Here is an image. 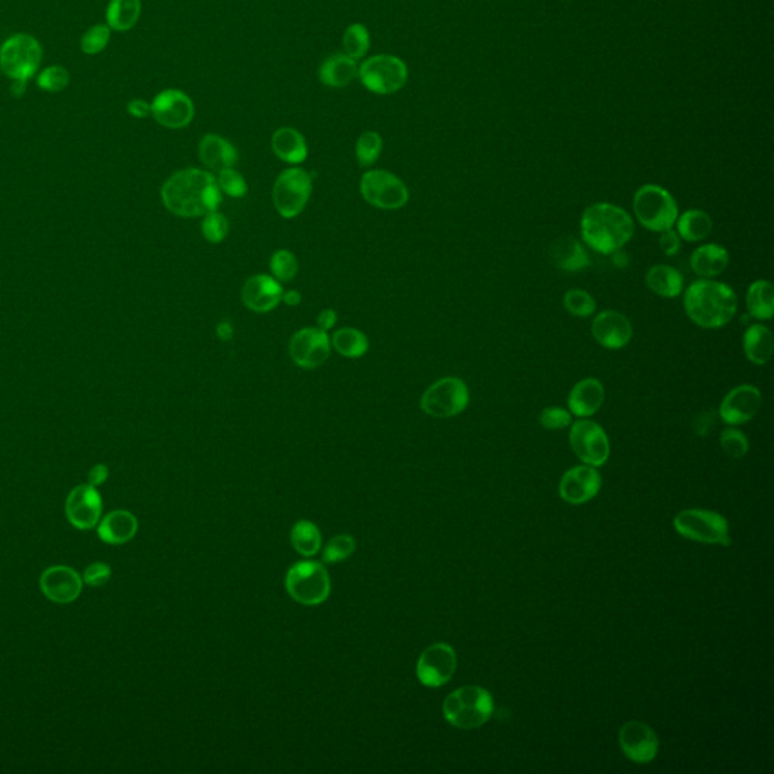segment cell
I'll return each instance as SVG.
<instances>
[{
  "label": "cell",
  "instance_id": "52",
  "mask_svg": "<svg viewBox=\"0 0 774 774\" xmlns=\"http://www.w3.org/2000/svg\"><path fill=\"white\" fill-rule=\"evenodd\" d=\"M109 477V469L105 464H96L89 475V484L93 487L102 486L103 482L107 481Z\"/></svg>",
  "mask_w": 774,
  "mask_h": 774
},
{
  "label": "cell",
  "instance_id": "48",
  "mask_svg": "<svg viewBox=\"0 0 774 774\" xmlns=\"http://www.w3.org/2000/svg\"><path fill=\"white\" fill-rule=\"evenodd\" d=\"M540 424L543 428L555 432V430H564V428L572 425V413L566 408L561 407H547L540 413Z\"/></svg>",
  "mask_w": 774,
  "mask_h": 774
},
{
  "label": "cell",
  "instance_id": "54",
  "mask_svg": "<svg viewBox=\"0 0 774 774\" xmlns=\"http://www.w3.org/2000/svg\"><path fill=\"white\" fill-rule=\"evenodd\" d=\"M336 321H338V313H336L333 309H325V311L321 312L318 318H316L318 327H320L321 330H324V331H329V330L333 329L334 325H336Z\"/></svg>",
  "mask_w": 774,
  "mask_h": 774
},
{
  "label": "cell",
  "instance_id": "23",
  "mask_svg": "<svg viewBox=\"0 0 774 774\" xmlns=\"http://www.w3.org/2000/svg\"><path fill=\"white\" fill-rule=\"evenodd\" d=\"M284 288L273 275L259 274L247 280L242 288V302L256 313H266L282 302Z\"/></svg>",
  "mask_w": 774,
  "mask_h": 774
},
{
  "label": "cell",
  "instance_id": "46",
  "mask_svg": "<svg viewBox=\"0 0 774 774\" xmlns=\"http://www.w3.org/2000/svg\"><path fill=\"white\" fill-rule=\"evenodd\" d=\"M217 183H219L221 192L228 194V197H233V199H242L247 194V191H248L246 179H244L241 173L233 170V167L226 168L223 172H219Z\"/></svg>",
  "mask_w": 774,
  "mask_h": 774
},
{
  "label": "cell",
  "instance_id": "37",
  "mask_svg": "<svg viewBox=\"0 0 774 774\" xmlns=\"http://www.w3.org/2000/svg\"><path fill=\"white\" fill-rule=\"evenodd\" d=\"M291 542L298 554L303 556H313L320 552L322 536L315 524L309 520H300L291 531Z\"/></svg>",
  "mask_w": 774,
  "mask_h": 774
},
{
  "label": "cell",
  "instance_id": "36",
  "mask_svg": "<svg viewBox=\"0 0 774 774\" xmlns=\"http://www.w3.org/2000/svg\"><path fill=\"white\" fill-rule=\"evenodd\" d=\"M330 342L340 356L348 359L363 358L369 350L367 334L351 327L338 330Z\"/></svg>",
  "mask_w": 774,
  "mask_h": 774
},
{
  "label": "cell",
  "instance_id": "50",
  "mask_svg": "<svg viewBox=\"0 0 774 774\" xmlns=\"http://www.w3.org/2000/svg\"><path fill=\"white\" fill-rule=\"evenodd\" d=\"M659 248L663 250L666 256H675L681 250V238L677 235L676 230L668 228L661 232L659 237Z\"/></svg>",
  "mask_w": 774,
  "mask_h": 774
},
{
  "label": "cell",
  "instance_id": "16",
  "mask_svg": "<svg viewBox=\"0 0 774 774\" xmlns=\"http://www.w3.org/2000/svg\"><path fill=\"white\" fill-rule=\"evenodd\" d=\"M103 501L98 487L80 484L70 491L65 501V515L70 524L78 529H93L102 516Z\"/></svg>",
  "mask_w": 774,
  "mask_h": 774
},
{
  "label": "cell",
  "instance_id": "21",
  "mask_svg": "<svg viewBox=\"0 0 774 774\" xmlns=\"http://www.w3.org/2000/svg\"><path fill=\"white\" fill-rule=\"evenodd\" d=\"M602 478L593 466L584 464L567 471L560 481V495L569 504H584L601 490Z\"/></svg>",
  "mask_w": 774,
  "mask_h": 774
},
{
  "label": "cell",
  "instance_id": "25",
  "mask_svg": "<svg viewBox=\"0 0 774 774\" xmlns=\"http://www.w3.org/2000/svg\"><path fill=\"white\" fill-rule=\"evenodd\" d=\"M199 156L209 170L217 173L232 168L238 161V152L232 143L215 134L204 135L200 141Z\"/></svg>",
  "mask_w": 774,
  "mask_h": 774
},
{
  "label": "cell",
  "instance_id": "45",
  "mask_svg": "<svg viewBox=\"0 0 774 774\" xmlns=\"http://www.w3.org/2000/svg\"><path fill=\"white\" fill-rule=\"evenodd\" d=\"M201 232H203L206 241L212 242V244L223 242L228 233V219L223 214H219V210L204 215Z\"/></svg>",
  "mask_w": 774,
  "mask_h": 774
},
{
  "label": "cell",
  "instance_id": "2",
  "mask_svg": "<svg viewBox=\"0 0 774 774\" xmlns=\"http://www.w3.org/2000/svg\"><path fill=\"white\" fill-rule=\"evenodd\" d=\"M634 230L630 215L616 204H592L581 217L583 241L601 255L621 250L632 239Z\"/></svg>",
  "mask_w": 774,
  "mask_h": 774
},
{
  "label": "cell",
  "instance_id": "29",
  "mask_svg": "<svg viewBox=\"0 0 774 774\" xmlns=\"http://www.w3.org/2000/svg\"><path fill=\"white\" fill-rule=\"evenodd\" d=\"M691 269L699 277L714 278L728 268L729 253L719 244H705L693 251L690 257Z\"/></svg>",
  "mask_w": 774,
  "mask_h": 774
},
{
  "label": "cell",
  "instance_id": "14",
  "mask_svg": "<svg viewBox=\"0 0 774 774\" xmlns=\"http://www.w3.org/2000/svg\"><path fill=\"white\" fill-rule=\"evenodd\" d=\"M457 668L455 650L446 643H436L422 652L417 661L416 675L421 684L430 688L445 685Z\"/></svg>",
  "mask_w": 774,
  "mask_h": 774
},
{
  "label": "cell",
  "instance_id": "56",
  "mask_svg": "<svg viewBox=\"0 0 774 774\" xmlns=\"http://www.w3.org/2000/svg\"><path fill=\"white\" fill-rule=\"evenodd\" d=\"M282 302H284V304H288L291 307L298 306L302 303V294L298 293V291H286L282 295Z\"/></svg>",
  "mask_w": 774,
  "mask_h": 774
},
{
  "label": "cell",
  "instance_id": "7",
  "mask_svg": "<svg viewBox=\"0 0 774 774\" xmlns=\"http://www.w3.org/2000/svg\"><path fill=\"white\" fill-rule=\"evenodd\" d=\"M286 590L294 601L306 607H316L330 596V575L321 563L300 561L294 564L286 575Z\"/></svg>",
  "mask_w": 774,
  "mask_h": 774
},
{
  "label": "cell",
  "instance_id": "44",
  "mask_svg": "<svg viewBox=\"0 0 774 774\" xmlns=\"http://www.w3.org/2000/svg\"><path fill=\"white\" fill-rule=\"evenodd\" d=\"M356 546H358L356 540L351 536H348V534L336 536V537L331 538L327 543L324 554H322V560H324V563H329V564L340 563V561L347 560V558L353 555Z\"/></svg>",
  "mask_w": 774,
  "mask_h": 774
},
{
  "label": "cell",
  "instance_id": "30",
  "mask_svg": "<svg viewBox=\"0 0 774 774\" xmlns=\"http://www.w3.org/2000/svg\"><path fill=\"white\" fill-rule=\"evenodd\" d=\"M271 147L278 159L293 165L304 163L309 154L306 139L294 127H280L275 130L271 139Z\"/></svg>",
  "mask_w": 774,
  "mask_h": 774
},
{
  "label": "cell",
  "instance_id": "57",
  "mask_svg": "<svg viewBox=\"0 0 774 774\" xmlns=\"http://www.w3.org/2000/svg\"><path fill=\"white\" fill-rule=\"evenodd\" d=\"M13 84H11V94L14 96L15 98H20L26 93V89H28V82H24V80H11Z\"/></svg>",
  "mask_w": 774,
  "mask_h": 774
},
{
  "label": "cell",
  "instance_id": "41",
  "mask_svg": "<svg viewBox=\"0 0 774 774\" xmlns=\"http://www.w3.org/2000/svg\"><path fill=\"white\" fill-rule=\"evenodd\" d=\"M111 42V28L107 23L94 24L80 38V51L85 55H98Z\"/></svg>",
  "mask_w": 774,
  "mask_h": 774
},
{
  "label": "cell",
  "instance_id": "22",
  "mask_svg": "<svg viewBox=\"0 0 774 774\" xmlns=\"http://www.w3.org/2000/svg\"><path fill=\"white\" fill-rule=\"evenodd\" d=\"M632 324L623 313L616 311L601 312L592 324V334L601 347L621 350L632 339Z\"/></svg>",
  "mask_w": 774,
  "mask_h": 774
},
{
  "label": "cell",
  "instance_id": "27",
  "mask_svg": "<svg viewBox=\"0 0 774 774\" xmlns=\"http://www.w3.org/2000/svg\"><path fill=\"white\" fill-rule=\"evenodd\" d=\"M549 257L552 264L567 273H576L590 265V256L585 247L574 237H561L552 242Z\"/></svg>",
  "mask_w": 774,
  "mask_h": 774
},
{
  "label": "cell",
  "instance_id": "34",
  "mask_svg": "<svg viewBox=\"0 0 774 774\" xmlns=\"http://www.w3.org/2000/svg\"><path fill=\"white\" fill-rule=\"evenodd\" d=\"M141 11V0H111L107 8V24L111 31L126 33L138 23Z\"/></svg>",
  "mask_w": 774,
  "mask_h": 774
},
{
  "label": "cell",
  "instance_id": "35",
  "mask_svg": "<svg viewBox=\"0 0 774 774\" xmlns=\"http://www.w3.org/2000/svg\"><path fill=\"white\" fill-rule=\"evenodd\" d=\"M747 311L753 318L769 321L774 313V289L769 280H756L746 294Z\"/></svg>",
  "mask_w": 774,
  "mask_h": 774
},
{
  "label": "cell",
  "instance_id": "1",
  "mask_svg": "<svg viewBox=\"0 0 774 774\" xmlns=\"http://www.w3.org/2000/svg\"><path fill=\"white\" fill-rule=\"evenodd\" d=\"M165 208L183 219H197L219 210L221 190L210 173L186 168L174 173L161 190Z\"/></svg>",
  "mask_w": 774,
  "mask_h": 774
},
{
  "label": "cell",
  "instance_id": "51",
  "mask_svg": "<svg viewBox=\"0 0 774 774\" xmlns=\"http://www.w3.org/2000/svg\"><path fill=\"white\" fill-rule=\"evenodd\" d=\"M127 112L134 118H147L152 116V103L145 102V98H132L127 103Z\"/></svg>",
  "mask_w": 774,
  "mask_h": 774
},
{
  "label": "cell",
  "instance_id": "11",
  "mask_svg": "<svg viewBox=\"0 0 774 774\" xmlns=\"http://www.w3.org/2000/svg\"><path fill=\"white\" fill-rule=\"evenodd\" d=\"M311 194V174L303 168H288L280 173V176L274 183V206L284 219H295L306 208Z\"/></svg>",
  "mask_w": 774,
  "mask_h": 774
},
{
  "label": "cell",
  "instance_id": "8",
  "mask_svg": "<svg viewBox=\"0 0 774 774\" xmlns=\"http://www.w3.org/2000/svg\"><path fill=\"white\" fill-rule=\"evenodd\" d=\"M359 79L371 93L389 96L407 84V65L398 56H371L359 65Z\"/></svg>",
  "mask_w": 774,
  "mask_h": 774
},
{
  "label": "cell",
  "instance_id": "38",
  "mask_svg": "<svg viewBox=\"0 0 774 774\" xmlns=\"http://www.w3.org/2000/svg\"><path fill=\"white\" fill-rule=\"evenodd\" d=\"M342 46L345 55L356 61L362 60L371 47V33L365 24H350L343 33Z\"/></svg>",
  "mask_w": 774,
  "mask_h": 774
},
{
  "label": "cell",
  "instance_id": "20",
  "mask_svg": "<svg viewBox=\"0 0 774 774\" xmlns=\"http://www.w3.org/2000/svg\"><path fill=\"white\" fill-rule=\"evenodd\" d=\"M82 585L84 581L79 574L69 566L49 567L40 578V587L44 596L60 605L73 602L79 598Z\"/></svg>",
  "mask_w": 774,
  "mask_h": 774
},
{
  "label": "cell",
  "instance_id": "3",
  "mask_svg": "<svg viewBox=\"0 0 774 774\" xmlns=\"http://www.w3.org/2000/svg\"><path fill=\"white\" fill-rule=\"evenodd\" d=\"M684 309L686 316L702 329H722L737 315V294L728 284L700 278L686 289Z\"/></svg>",
  "mask_w": 774,
  "mask_h": 774
},
{
  "label": "cell",
  "instance_id": "15",
  "mask_svg": "<svg viewBox=\"0 0 774 774\" xmlns=\"http://www.w3.org/2000/svg\"><path fill=\"white\" fill-rule=\"evenodd\" d=\"M331 350L329 334L320 327H306L294 334L289 353L294 362L304 369H315L327 362Z\"/></svg>",
  "mask_w": 774,
  "mask_h": 774
},
{
  "label": "cell",
  "instance_id": "6",
  "mask_svg": "<svg viewBox=\"0 0 774 774\" xmlns=\"http://www.w3.org/2000/svg\"><path fill=\"white\" fill-rule=\"evenodd\" d=\"M42 60V44L29 33H14L0 46V70L11 80L33 79Z\"/></svg>",
  "mask_w": 774,
  "mask_h": 774
},
{
  "label": "cell",
  "instance_id": "26",
  "mask_svg": "<svg viewBox=\"0 0 774 774\" xmlns=\"http://www.w3.org/2000/svg\"><path fill=\"white\" fill-rule=\"evenodd\" d=\"M318 78L329 89H343L359 78L358 61L345 53H334L325 58L318 70Z\"/></svg>",
  "mask_w": 774,
  "mask_h": 774
},
{
  "label": "cell",
  "instance_id": "53",
  "mask_svg": "<svg viewBox=\"0 0 774 774\" xmlns=\"http://www.w3.org/2000/svg\"><path fill=\"white\" fill-rule=\"evenodd\" d=\"M715 415L713 413H702L697 419H695V433L700 434V436H705L710 433L711 427H713V424H715Z\"/></svg>",
  "mask_w": 774,
  "mask_h": 774
},
{
  "label": "cell",
  "instance_id": "10",
  "mask_svg": "<svg viewBox=\"0 0 774 774\" xmlns=\"http://www.w3.org/2000/svg\"><path fill=\"white\" fill-rule=\"evenodd\" d=\"M471 401L469 387L462 378L445 377L433 383L421 398V408L428 416L448 419L463 413Z\"/></svg>",
  "mask_w": 774,
  "mask_h": 774
},
{
  "label": "cell",
  "instance_id": "4",
  "mask_svg": "<svg viewBox=\"0 0 774 774\" xmlns=\"http://www.w3.org/2000/svg\"><path fill=\"white\" fill-rule=\"evenodd\" d=\"M493 697L482 686H462L443 702V717L459 729H477L493 714Z\"/></svg>",
  "mask_w": 774,
  "mask_h": 774
},
{
  "label": "cell",
  "instance_id": "9",
  "mask_svg": "<svg viewBox=\"0 0 774 774\" xmlns=\"http://www.w3.org/2000/svg\"><path fill=\"white\" fill-rule=\"evenodd\" d=\"M673 527L682 537L693 542L731 546L728 520L715 511L684 510L673 520Z\"/></svg>",
  "mask_w": 774,
  "mask_h": 774
},
{
  "label": "cell",
  "instance_id": "32",
  "mask_svg": "<svg viewBox=\"0 0 774 774\" xmlns=\"http://www.w3.org/2000/svg\"><path fill=\"white\" fill-rule=\"evenodd\" d=\"M646 284L658 297L676 298L684 289V275L670 265H655L646 274Z\"/></svg>",
  "mask_w": 774,
  "mask_h": 774
},
{
  "label": "cell",
  "instance_id": "5",
  "mask_svg": "<svg viewBox=\"0 0 774 774\" xmlns=\"http://www.w3.org/2000/svg\"><path fill=\"white\" fill-rule=\"evenodd\" d=\"M634 212L643 228L658 233L675 228L679 217L676 200L659 185H643L637 191L634 195Z\"/></svg>",
  "mask_w": 774,
  "mask_h": 774
},
{
  "label": "cell",
  "instance_id": "49",
  "mask_svg": "<svg viewBox=\"0 0 774 774\" xmlns=\"http://www.w3.org/2000/svg\"><path fill=\"white\" fill-rule=\"evenodd\" d=\"M111 567L107 566V563H93L85 569L82 581L89 587H102L107 584V581L111 580Z\"/></svg>",
  "mask_w": 774,
  "mask_h": 774
},
{
  "label": "cell",
  "instance_id": "43",
  "mask_svg": "<svg viewBox=\"0 0 774 774\" xmlns=\"http://www.w3.org/2000/svg\"><path fill=\"white\" fill-rule=\"evenodd\" d=\"M564 309L578 318H589L596 311V302L584 289H571L564 294Z\"/></svg>",
  "mask_w": 774,
  "mask_h": 774
},
{
  "label": "cell",
  "instance_id": "13",
  "mask_svg": "<svg viewBox=\"0 0 774 774\" xmlns=\"http://www.w3.org/2000/svg\"><path fill=\"white\" fill-rule=\"evenodd\" d=\"M572 450L585 464L599 468L610 457V441L607 433L599 424L585 417L572 424L569 434Z\"/></svg>",
  "mask_w": 774,
  "mask_h": 774
},
{
  "label": "cell",
  "instance_id": "28",
  "mask_svg": "<svg viewBox=\"0 0 774 774\" xmlns=\"http://www.w3.org/2000/svg\"><path fill=\"white\" fill-rule=\"evenodd\" d=\"M138 531V520L130 511L114 510L98 522V534L107 545H125Z\"/></svg>",
  "mask_w": 774,
  "mask_h": 774
},
{
  "label": "cell",
  "instance_id": "17",
  "mask_svg": "<svg viewBox=\"0 0 774 774\" xmlns=\"http://www.w3.org/2000/svg\"><path fill=\"white\" fill-rule=\"evenodd\" d=\"M194 114V103L181 89H163L152 102V117L167 129H183Z\"/></svg>",
  "mask_w": 774,
  "mask_h": 774
},
{
  "label": "cell",
  "instance_id": "33",
  "mask_svg": "<svg viewBox=\"0 0 774 774\" xmlns=\"http://www.w3.org/2000/svg\"><path fill=\"white\" fill-rule=\"evenodd\" d=\"M675 226H676V232L681 239L688 242H699L710 237L714 223H713L710 215L704 210L691 209V210H686L677 217Z\"/></svg>",
  "mask_w": 774,
  "mask_h": 774
},
{
  "label": "cell",
  "instance_id": "47",
  "mask_svg": "<svg viewBox=\"0 0 774 774\" xmlns=\"http://www.w3.org/2000/svg\"><path fill=\"white\" fill-rule=\"evenodd\" d=\"M720 443L724 452L732 459H741L749 452V441L746 434L737 428L731 427L723 430L720 436Z\"/></svg>",
  "mask_w": 774,
  "mask_h": 774
},
{
  "label": "cell",
  "instance_id": "18",
  "mask_svg": "<svg viewBox=\"0 0 774 774\" xmlns=\"http://www.w3.org/2000/svg\"><path fill=\"white\" fill-rule=\"evenodd\" d=\"M619 742L626 758L636 764H649L658 753L659 741L654 729L637 720L621 726Z\"/></svg>",
  "mask_w": 774,
  "mask_h": 774
},
{
  "label": "cell",
  "instance_id": "39",
  "mask_svg": "<svg viewBox=\"0 0 774 774\" xmlns=\"http://www.w3.org/2000/svg\"><path fill=\"white\" fill-rule=\"evenodd\" d=\"M383 152V138L378 132L368 130L363 132L356 145V158L362 167H371L380 158Z\"/></svg>",
  "mask_w": 774,
  "mask_h": 774
},
{
  "label": "cell",
  "instance_id": "31",
  "mask_svg": "<svg viewBox=\"0 0 774 774\" xmlns=\"http://www.w3.org/2000/svg\"><path fill=\"white\" fill-rule=\"evenodd\" d=\"M773 333L764 324H753L746 330L742 336V350L747 360L762 367L773 356Z\"/></svg>",
  "mask_w": 774,
  "mask_h": 774
},
{
  "label": "cell",
  "instance_id": "19",
  "mask_svg": "<svg viewBox=\"0 0 774 774\" xmlns=\"http://www.w3.org/2000/svg\"><path fill=\"white\" fill-rule=\"evenodd\" d=\"M762 406L760 389L751 385H740L726 394L720 404L719 416L728 425H741L751 421Z\"/></svg>",
  "mask_w": 774,
  "mask_h": 774
},
{
  "label": "cell",
  "instance_id": "55",
  "mask_svg": "<svg viewBox=\"0 0 774 774\" xmlns=\"http://www.w3.org/2000/svg\"><path fill=\"white\" fill-rule=\"evenodd\" d=\"M217 334L221 340H230L233 338V325L228 321H223L217 325Z\"/></svg>",
  "mask_w": 774,
  "mask_h": 774
},
{
  "label": "cell",
  "instance_id": "12",
  "mask_svg": "<svg viewBox=\"0 0 774 774\" xmlns=\"http://www.w3.org/2000/svg\"><path fill=\"white\" fill-rule=\"evenodd\" d=\"M360 192L368 203L385 210L401 209L408 201V190L406 183L385 170H371L365 173L360 181Z\"/></svg>",
  "mask_w": 774,
  "mask_h": 774
},
{
  "label": "cell",
  "instance_id": "24",
  "mask_svg": "<svg viewBox=\"0 0 774 774\" xmlns=\"http://www.w3.org/2000/svg\"><path fill=\"white\" fill-rule=\"evenodd\" d=\"M605 401V387L598 378H584L572 387L567 396L569 412L576 417H590L601 410Z\"/></svg>",
  "mask_w": 774,
  "mask_h": 774
},
{
  "label": "cell",
  "instance_id": "42",
  "mask_svg": "<svg viewBox=\"0 0 774 774\" xmlns=\"http://www.w3.org/2000/svg\"><path fill=\"white\" fill-rule=\"evenodd\" d=\"M269 269L277 282H291L298 273L297 257L288 250H277L271 256Z\"/></svg>",
  "mask_w": 774,
  "mask_h": 774
},
{
  "label": "cell",
  "instance_id": "40",
  "mask_svg": "<svg viewBox=\"0 0 774 774\" xmlns=\"http://www.w3.org/2000/svg\"><path fill=\"white\" fill-rule=\"evenodd\" d=\"M71 76L62 65H51L40 71L37 76L38 89L46 93H61L69 87Z\"/></svg>",
  "mask_w": 774,
  "mask_h": 774
}]
</instances>
